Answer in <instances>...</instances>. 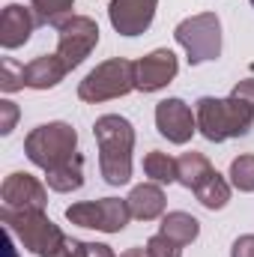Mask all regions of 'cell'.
Here are the masks:
<instances>
[{"mask_svg":"<svg viewBox=\"0 0 254 257\" xmlns=\"http://www.w3.org/2000/svg\"><path fill=\"white\" fill-rule=\"evenodd\" d=\"M99 144V171L105 183L126 186L132 180V150H135V128L120 114H105L93 126Z\"/></svg>","mask_w":254,"mask_h":257,"instance_id":"1","label":"cell"},{"mask_svg":"<svg viewBox=\"0 0 254 257\" xmlns=\"http://www.w3.org/2000/svg\"><path fill=\"white\" fill-rule=\"evenodd\" d=\"M194 117H197V132H200L206 141L221 144V141L248 135V128L254 126V105L242 102V99L233 96V93H230L227 99L203 96V99H197Z\"/></svg>","mask_w":254,"mask_h":257,"instance_id":"2","label":"cell"},{"mask_svg":"<svg viewBox=\"0 0 254 257\" xmlns=\"http://www.w3.org/2000/svg\"><path fill=\"white\" fill-rule=\"evenodd\" d=\"M0 221L36 257H60L69 242V236L45 215V209H0Z\"/></svg>","mask_w":254,"mask_h":257,"instance_id":"3","label":"cell"},{"mask_svg":"<svg viewBox=\"0 0 254 257\" xmlns=\"http://www.w3.org/2000/svg\"><path fill=\"white\" fill-rule=\"evenodd\" d=\"M24 153L45 174L48 171H57L60 165L72 162L78 156V132L69 126V123H45V126H36L24 138Z\"/></svg>","mask_w":254,"mask_h":257,"instance_id":"4","label":"cell"},{"mask_svg":"<svg viewBox=\"0 0 254 257\" xmlns=\"http://www.w3.org/2000/svg\"><path fill=\"white\" fill-rule=\"evenodd\" d=\"M132 90H138V81H135V63L126 57H114V60L99 63L78 84V96L90 105L129 96Z\"/></svg>","mask_w":254,"mask_h":257,"instance_id":"5","label":"cell"},{"mask_svg":"<svg viewBox=\"0 0 254 257\" xmlns=\"http://www.w3.org/2000/svg\"><path fill=\"white\" fill-rule=\"evenodd\" d=\"M174 36L186 48L191 66L215 60L221 54V21L215 12H200V15H191L186 21H180Z\"/></svg>","mask_w":254,"mask_h":257,"instance_id":"6","label":"cell"},{"mask_svg":"<svg viewBox=\"0 0 254 257\" xmlns=\"http://www.w3.org/2000/svg\"><path fill=\"white\" fill-rule=\"evenodd\" d=\"M66 218L87 230L120 233L132 218V209L120 197H99V200H81V203L66 206Z\"/></svg>","mask_w":254,"mask_h":257,"instance_id":"7","label":"cell"},{"mask_svg":"<svg viewBox=\"0 0 254 257\" xmlns=\"http://www.w3.org/2000/svg\"><path fill=\"white\" fill-rule=\"evenodd\" d=\"M96 45H99V24L87 15H69L57 27V57L69 72L84 63Z\"/></svg>","mask_w":254,"mask_h":257,"instance_id":"8","label":"cell"},{"mask_svg":"<svg viewBox=\"0 0 254 257\" xmlns=\"http://www.w3.org/2000/svg\"><path fill=\"white\" fill-rule=\"evenodd\" d=\"M177 72H180L177 54L171 48H156L153 54H147L135 63V81H138L141 93H156V90L168 87L177 78Z\"/></svg>","mask_w":254,"mask_h":257,"instance_id":"9","label":"cell"},{"mask_svg":"<svg viewBox=\"0 0 254 257\" xmlns=\"http://www.w3.org/2000/svg\"><path fill=\"white\" fill-rule=\"evenodd\" d=\"M156 128L171 144H189L197 132V117L183 99H165L156 105Z\"/></svg>","mask_w":254,"mask_h":257,"instance_id":"10","label":"cell"},{"mask_svg":"<svg viewBox=\"0 0 254 257\" xmlns=\"http://www.w3.org/2000/svg\"><path fill=\"white\" fill-rule=\"evenodd\" d=\"M0 200H3V209H45L48 192L36 177L15 171V174H9L3 180Z\"/></svg>","mask_w":254,"mask_h":257,"instance_id":"11","label":"cell"},{"mask_svg":"<svg viewBox=\"0 0 254 257\" xmlns=\"http://www.w3.org/2000/svg\"><path fill=\"white\" fill-rule=\"evenodd\" d=\"M159 0H111L108 18L120 36H141L156 18Z\"/></svg>","mask_w":254,"mask_h":257,"instance_id":"12","label":"cell"},{"mask_svg":"<svg viewBox=\"0 0 254 257\" xmlns=\"http://www.w3.org/2000/svg\"><path fill=\"white\" fill-rule=\"evenodd\" d=\"M36 27H39V18H36L33 9H27L21 3H9L0 15V45L6 51L21 48Z\"/></svg>","mask_w":254,"mask_h":257,"instance_id":"13","label":"cell"},{"mask_svg":"<svg viewBox=\"0 0 254 257\" xmlns=\"http://www.w3.org/2000/svg\"><path fill=\"white\" fill-rule=\"evenodd\" d=\"M66 72L69 69L57 54H42V57H36L24 66V84L30 90H51L66 78Z\"/></svg>","mask_w":254,"mask_h":257,"instance_id":"14","label":"cell"},{"mask_svg":"<svg viewBox=\"0 0 254 257\" xmlns=\"http://www.w3.org/2000/svg\"><path fill=\"white\" fill-rule=\"evenodd\" d=\"M129 209H132V218H141V221H153L165 212V192L159 183H144V186H135L132 194L126 197Z\"/></svg>","mask_w":254,"mask_h":257,"instance_id":"15","label":"cell"},{"mask_svg":"<svg viewBox=\"0 0 254 257\" xmlns=\"http://www.w3.org/2000/svg\"><path fill=\"white\" fill-rule=\"evenodd\" d=\"M177 183H183L186 189L191 192H197L203 183H209L218 171L209 165V159L203 156V153H183L180 159H177Z\"/></svg>","mask_w":254,"mask_h":257,"instance_id":"16","label":"cell"},{"mask_svg":"<svg viewBox=\"0 0 254 257\" xmlns=\"http://www.w3.org/2000/svg\"><path fill=\"white\" fill-rule=\"evenodd\" d=\"M159 233H165L168 239H174L177 245H189V242H194L197 239V233H200V221L194 218V215H189V212H168L165 218H162V230Z\"/></svg>","mask_w":254,"mask_h":257,"instance_id":"17","label":"cell"},{"mask_svg":"<svg viewBox=\"0 0 254 257\" xmlns=\"http://www.w3.org/2000/svg\"><path fill=\"white\" fill-rule=\"evenodd\" d=\"M45 180H48V189H51V192H63V194L78 192V189L84 186V156L78 153L72 162L60 165L57 171H48Z\"/></svg>","mask_w":254,"mask_h":257,"instance_id":"18","label":"cell"},{"mask_svg":"<svg viewBox=\"0 0 254 257\" xmlns=\"http://www.w3.org/2000/svg\"><path fill=\"white\" fill-rule=\"evenodd\" d=\"M144 174L153 180V183H159V186H171V183H177V159H171L168 153H159V150H153V153H147L144 156Z\"/></svg>","mask_w":254,"mask_h":257,"instance_id":"19","label":"cell"},{"mask_svg":"<svg viewBox=\"0 0 254 257\" xmlns=\"http://www.w3.org/2000/svg\"><path fill=\"white\" fill-rule=\"evenodd\" d=\"M72 6H75V0H30V9L36 12L39 24H51V27L63 24Z\"/></svg>","mask_w":254,"mask_h":257,"instance_id":"20","label":"cell"},{"mask_svg":"<svg viewBox=\"0 0 254 257\" xmlns=\"http://www.w3.org/2000/svg\"><path fill=\"white\" fill-rule=\"evenodd\" d=\"M194 194H197V200H200L206 209H221V206H227V200H230V186L224 183L221 174H215L209 183H203Z\"/></svg>","mask_w":254,"mask_h":257,"instance_id":"21","label":"cell"},{"mask_svg":"<svg viewBox=\"0 0 254 257\" xmlns=\"http://www.w3.org/2000/svg\"><path fill=\"white\" fill-rule=\"evenodd\" d=\"M230 183L239 192H254V153H245L230 162Z\"/></svg>","mask_w":254,"mask_h":257,"instance_id":"22","label":"cell"},{"mask_svg":"<svg viewBox=\"0 0 254 257\" xmlns=\"http://www.w3.org/2000/svg\"><path fill=\"white\" fill-rule=\"evenodd\" d=\"M21 87H27L24 84V66L18 60H12V57H3V63H0V90L3 93H15Z\"/></svg>","mask_w":254,"mask_h":257,"instance_id":"23","label":"cell"},{"mask_svg":"<svg viewBox=\"0 0 254 257\" xmlns=\"http://www.w3.org/2000/svg\"><path fill=\"white\" fill-rule=\"evenodd\" d=\"M147 257H183V245H177L174 239H168L165 233H156L147 239Z\"/></svg>","mask_w":254,"mask_h":257,"instance_id":"24","label":"cell"},{"mask_svg":"<svg viewBox=\"0 0 254 257\" xmlns=\"http://www.w3.org/2000/svg\"><path fill=\"white\" fill-rule=\"evenodd\" d=\"M15 120H18V105L3 99L0 102V135H9L15 128Z\"/></svg>","mask_w":254,"mask_h":257,"instance_id":"25","label":"cell"},{"mask_svg":"<svg viewBox=\"0 0 254 257\" xmlns=\"http://www.w3.org/2000/svg\"><path fill=\"white\" fill-rule=\"evenodd\" d=\"M230 257H254V233H245L233 242L230 248Z\"/></svg>","mask_w":254,"mask_h":257,"instance_id":"26","label":"cell"},{"mask_svg":"<svg viewBox=\"0 0 254 257\" xmlns=\"http://www.w3.org/2000/svg\"><path fill=\"white\" fill-rule=\"evenodd\" d=\"M233 96H239L242 102L254 105V78H245V81H239V84L233 87Z\"/></svg>","mask_w":254,"mask_h":257,"instance_id":"27","label":"cell"},{"mask_svg":"<svg viewBox=\"0 0 254 257\" xmlns=\"http://www.w3.org/2000/svg\"><path fill=\"white\" fill-rule=\"evenodd\" d=\"M87 257H117L111 251V245H102V242H87Z\"/></svg>","mask_w":254,"mask_h":257,"instance_id":"28","label":"cell"},{"mask_svg":"<svg viewBox=\"0 0 254 257\" xmlns=\"http://www.w3.org/2000/svg\"><path fill=\"white\" fill-rule=\"evenodd\" d=\"M120 257H147V248H129L126 254H120Z\"/></svg>","mask_w":254,"mask_h":257,"instance_id":"29","label":"cell"},{"mask_svg":"<svg viewBox=\"0 0 254 257\" xmlns=\"http://www.w3.org/2000/svg\"><path fill=\"white\" fill-rule=\"evenodd\" d=\"M251 6H254V0H251Z\"/></svg>","mask_w":254,"mask_h":257,"instance_id":"30","label":"cell"}]
</instances>
